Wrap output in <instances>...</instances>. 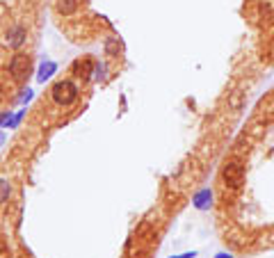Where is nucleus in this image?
<instances>
[{
  "label": "nucleus",
  "instance_id": "1",
  "mask_svg": "<svg viewBox=\"0 0 274 258\" xmlns=\"http://www.w3.org/2000/svg\"><path fill=\"white\" fill-rule=\"evenodd\" d=\"M213 210L219 238L231 251H274V85L252 105L224 151Z\"/></svg>",
  "mask_w": 274,
  "mask_h": 258
}]
</instances>
